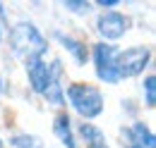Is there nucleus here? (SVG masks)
Segmentation results:
<instances>
[{"instance_id": "39448f33", "label": "nucleus", "mask_w": 156, "mask_h": 148, "mask_svg": "<svg viewBox=\"0 0 156 148\" xmlns=\"http://www.w3.org/2000/svg\"><path fill=\"white\" fill-rule=\"evenodd\" d=\"M127 29H130V19L125 17V15H120V12H115V10H108V12L98 15V19H96V31L106 41L122 38Z\"/></svg>"}, {"instance_id": "ddd939ff", "label": "nucleus", "mask_w": 156, "mask_h": 148, "mask_svg": "<svg viewBox=\"0 0 156 148\" xmlns=\"http://www.w3.org/2000/svg\"><path fill=\"white\" fill-rule=\"evenodd\" d=\"M144 98H147V105L154 108V103H156V76H147L144 79Z\"/></svg>"}, {"instance_id": "7ed1b4c3", "label": "nucleus", "mask_w": 156, "mask_h": 148, "mask_svg": "<svg viewBox=\"0 0 156 148\" xmlns=\"http://www.w3.org/2000/svg\"><path fill=\"white\" fill-rule=\"evenodd\" d=\"M149 60H151V50H149L147 45H132V48L118 50V55H115V67H118L120 79L142 74L144 69H147Z\"/></svg>"}, {"instance_id": "a211bd4d", "label": "nucleus", "mask_w": 156, "mask_h": 148, "mask_svg": "<svg viewBox=\"0 0 156 148\" xmlns=\"http://www.w3.org/2000/svg\"><path fill=\"white\" fill-rule=\"evenodd\" d=\"M0 38H2V31H0Z\"/></svg>"}, {"instance_id": "2eb2a0df", "label": "nucleus", "mask_w": 156, "mask_h": 148, "mask_svg": "<svg viewBox=\"0 0 156 148\" xmlns=\"http://www.w3.org/2000/svg\"><path fill=\"white\" fill-rule=\"evenodd\" d=\"M96 5H98V7H103V10H106V7L111 10V7L120 5V0H96Z\"/></svg>"}, {"instance_id": "f8f14e48", "label": "nucleus", "mask_w": 156, "mask_h": 148, "mask_svg": "<svg viewBox=\"0 0 156 148\" xmlns=\"http://www.w3.org/2000/svg\"><path fill=\"white\" fill-rule=\"evenodd\" d=\"M10 146L12 148H41V143H39V139H34L29 134H17V136L10 139Z\"/></svg>"}, {"instance_id": "423d86ee", "label": "nucleus", "mask_w": 156, "mask_h": 148, "mask_svg": "<svg viewBox=\"0 0 156 148\" xmlns=\"http://www.w3.org/2000/svg\"><path fill=\"white\" fill-rule=\"evenodd\" d=\"M122 146L125 148H156V139L144 122H135L132 127L122 129Z\"/></svg>"}, {"instance_id": "9b49d317", "label": "nucleus", "mask_w": 156, "mask_h": 148, "mask_svg": "<svg viewBox=\"0 0 156 148\" xmlns=\"http://www.w3.org/2000/svg\"><path fill=\"white\" fill-rule=\"evenodd\" d=\"M79 136L84 139L87 148H111L106 143L103 131L98 129V127H94V124H89V122H82V124H79Z\"/></svg>"}, {"instance_id": "9d476101", "label": "nucleus", "mask_w": 156, "mask_h": 148, "mask_svg": "<svg viewBox=\"0 0 156 148\" xmlns=\"http://www.w3.org/2000/svg\"><path fill=\"white\" fill-rule=\"evenodd\" d=\"M53 134L60 139V143H62L65 148H77L75 136H72V124H70V117H67L65 112L55 115V119H53Z\"/></svg>"}, {"instance_id": "f257e3e1", "label": "nucleus", "mask_w": 156, "mask_h": 148, "mask_svg": "<svg viewBox=\"0 0 156 148\" xmlns=\"http://www.w3.org/2000/svg\"><path fill=\"white\" fill-rule=\"evenodd\" d=\"M10 48L12 53L27 62L41 60L48 50V41L43 38V34L39 31L36 24L31 22H17L10 29Z\"/></svg>"}, {"instance_id": "0eeeda50", "label": "nucleus", "mask_w": 156, "mask_h": 148, "mask_svg": "<svg viewBox=\"0 0 156 148\" xmlns=\"http://www.w3.org/2000/svg\"><path fill=\"white\" fill-rule=\"evenodd\" d=\"M60 76H62V65H60V60H53L48 65V84H46V91H43L46 100L51 105H62L65 103V91H62Z\"/></svg>"}, {"instance_id": "f03ea898", "label": "nucleus", "mask_w": 156, "mask_h": 148, "mask_svg": "<svg viewBox=\"0 0 156 148\" xmlns=\"http://www.w3.org/2000/svg\"><path fill=\"white\" fill-rule=\"evenodd\" d=\"M67 100L75 110L84 117V119H94L103 112V96L96 86L91 84H82V81H75L67 86Z\"/></svg>"}, {"instance_id": "6e6552de", "label": "nucleus", "mask_w": 156, "mask_h": 148, "mask_svg": "<svg viewBox=\"0 0 156 148\" xmlns=\"http://www.w3.org/2000/svg\"><path fill=\"white\" fill-rule=\"evenodd\" d=\"M27 79H29V86L34 93L46 91V84H48V65L43 60H34V62H27Z\"/></svg>"}, {"instance_id": "4468645a", "label": "nucleus", "mask_w": 156, "mask_h": 148, "mask_svg": "<svg viewBox=\"0 0 156 148\" xmlns=\"http://www.w3.org/2000/svg\"><path fill=\"white\" fill-rule=\"evenodd\" d=\"M62 5H65L70 12H77V15H89V10H91V5L84 2V0H65Z\"/></svg>"}, {"instance_id": "1a4fd4ad", "label": "nucleus", "mask_w": 156, "mask_h": 148, "mask_svg": "<svg viewBox=\"0 0 156 148\" xmlns=\"http://www.w3.org/2000/svg\"><path fill=\"white\" fill-rule=\"evenodd\" d=\"M55 38L60 41V45L70 53V55L75 57V62L77 65H87V57H89V48L82 43V41H77V38L67 36V34H60V31H55Z\"/></svg>"}, {"instance_id": "f3484780", "label": "nucleus", "mask_w": 156, "mask_h": 148, "mask_svg": "<svg viewBox=\"0 0 156 148\" xmlns=\"http://www.w3.org/2000/svg\"><path fill=\"white\" fill-rule=\"evenodd\" d=\"M0 148H5V143H2V139H0Z\"/></svg>"}, {"instance_id": "20e7f679", "label": "nucleus", "mask_w": 156, "mask_h": 148, "mask_svg": "<svg viewBox=\"0 0 156 148\" xmlns=\"http://www.w3.org/2000/svg\"><path fill=\"white\" fill-rule=\"evenodd\" d=\"M115 55L118 48L113 43H96L94 50H91V60H94V69H96L98 79L106 81V84H118L120 81V74L115 67Z\"/></svg>"}, {"instance_id": "dca6fc26", "label": "nucleus", "mask_w": 156, "mask_h": 148, "mask_svg": "<svg viewBox=\"0 0 156 148\" xmlns=\"http://www.w3.org/2000/svg\"><path fill=\"white\" fill-rule=\"evenodd\" d=\"M5 91V84H2V79H0V93Z\"/></svg>"}]
</instances>
